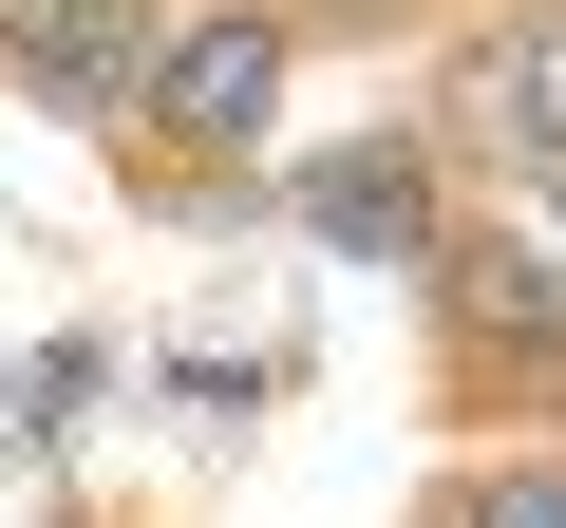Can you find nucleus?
<instances>
[{
  "instance_id": "1a4fd4ad",
  "label": "nucleus",
  "mask_w": 566,
  "mask_h": 528,
  "mask_svg": "<svg viewBox=\"0 0 566 528\" xmlns=\"http://www.w3.org/2000/svg\"><path fill=\"white\" fill-rule=\"evenodd\" d=\"M547 189H566V170H547Z\"/></svg>"
},
{
  "instance_id": "39448f33",
  "label": "nucleus",
  "mask_w": 566,
  "mask_h": 528,
  "mask_svg": "<svg viewBox=\"0 0 566 528\" xmlns=\"http://www.w3.org/2000/svg\"><path fill=\"white\" fill-rule=\"evenodd\" d=\"M151 39H170V0H0V95L114 151V114H133Z\"/></svg>"
},
{
  "instance_id": "423d86ee",
  "label": "nucleus",
  "mask_w": 566,
  "mask_h": 528,
  "mask_svg": "<svg viewBox=\"0 0 566 528\" xmlns=\"http://www.w3.org/2000/svg\"><path fill=\"white\" fill-rule=\"evenodd\" d=\"M416 509L434 528H566V434H472Z\"/></svg>"
},
{
  "instance_id": "f257e3e1",
  "label": "nucleus",
  "mask_w": 566,
  "mask_h": 528,
  "mask_svg": "<svg viewBox=\"0 0 566 528\" xmlns=\"http://www.w3.org/2000/svg\"><path fill=\"white\" fill-rule=\"evenodd\" d=\"M283 76H303L283 0H170V39H151V76H133V114H114L133 208L227 226V208H245V151L283 133Z\"/></svg>"
},
{
  "instance_id": "20e7f679",
  "label": "nucleus",
  "mask_w": 566,
  "mask_h": 528,
  "mask_svg": "<svg viewBox=\"0 0 566 528\" xmlns=\"http://www.w3.org/2000/svg\"><path fill=\"white\" fill-rule=\"evenodd\" d=\"M283 208H303L340 264H397L416 284V264L453 245V151H434V114H378V133H340V151L283 170Z\"/></svg>"
},
{
  "instance_id": "7ed1b4c3",
  "label": "nucleus",
  "mask_w": 566,
  "mask_h": 528,
  "mask_svg": "<svg viewBox=\"0 0 566 528\" xmlns=\"http://www.w3.org/2000/svg\"><path fill=\"white\" fill-rule=\"evenodd\" d=\"M434 151L453 170H566V0L434 20Z\"/></svg>"
},
{
  "instance_id": "0eeeda50",
  "label": "nucleus",
  "mask_w": 566,
  "mask_h": 528,
  "mask_svg": "<svg viewBox=\"0 0 566 528\" xmlns=\"http://www.w3.org/2000/svg\"><path fill=\"white\" fill-rule=\"evenodd\" d=\"M434 20H453V0H283V39H303V57H322V39L378 57V39H434Z\"/></svg>"
},
{
  "instance_id": "f03ea898",
  "label": "nucleus",
  "mask_w": 566,
  "mask_h": 528,
  "mask_svg": "<svg viewBox=\"0 0 566 528\" xmlns=\"http://www.w3.org/2000/svg\"><path fill=\"white\" fill-rule=\"evenodd\" d=\"M416 359L453 434H528L566 415V245L510 208H453V245L416 264Z\"/></svg>"
},
{
  "instance_id": "6e6552de",
  "label": "nucleus",
  "mask_w": 566,
  "mask_h": 528,
  "mask_svg": "<svg viewBox=\"0 0 566 528\" xmlns=\"http://www.w3.org/2000/svg\"><path fill=\"white\" fill-rule=\"evenodd\" d=\"M397 528H434V509H397Z\"/></svg>"
}]
</instances>
